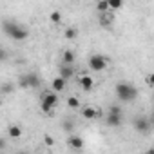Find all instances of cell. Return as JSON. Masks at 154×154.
Masks as SVG:
<instances>
[{"mask_svg":"<svg viewBox=\"0 0 154 154\" xmlns=\"http://www.w3.org/2000/svg\"><path fill=\"white\" fill-rule=\"evenodd\" d=\"M107 114H118V116H122V107L120 105H111Z\"/></svg>","mask_w":154,"mask_h":154,"instance_id":"7402d4cb","label":"cell"},{"mask_svg":"<svg viewBox=\"0 0 154 154\" xmlns=\"http://www.w3.org/2000/svg\"><path fill=\"white\" fill-rule=\"evenodd\" d=\"M2 149H6V140L0 138V150H2Z\"/></svg>","mask_w":154,"mask_h":154,"instance_id":"83f0119b","label":"cell"},{"mask_svg":"<svg viewBox=\"0 0 154 154\" xmlns=\"http://www.w3.org/2000/svg\"><path fill=\"white\" fill-rule=\"evenodd\" d=\"M58 72H60V74H58L60 78H63V80L67 82L69 78H72L74 69H72V65H63V63H62V67H60V71H58Z\"/></svg>","mask_w":154,"mask_h":154,"instance_id":"8fae6325","label":"cell"},{"mask_svg":"<svg viewBox=\"0 0 154 154\" xmlns=\"http://www.w3.org/2000/svg\"><path fill=\"white\" fill-rule=\"evenodd\" d=\"M63 36H65L67 40H74L76 36H78V29H76V27H67V29L63 31Z\"/></svg>","mask_w":154,"mask_h":154,"instance_id":"2e32d148","label":"cell"},{"mask_svg":"<svg viewBox=\"0 0 154 154\" xmlns=\"http://www.w3.org/2000/svg\"><path fill=\"white\" fill-rule=\"evenodd\" d=\"M67 107H71V109H80L82 103H80V100L76 98V96H69L67 98Z\"/></svg>","mask_w":154,"mask_h":154,"instance_id":"e0dca14e","label":"cell"},{"mask_svg":"<svg viewBox=\"0 0 154 154\" xmlns=\"http://www.w3.org/2000/svg\"><path fill=\"white\" fill-rule=\"evenodd\" d=\"M44 140H45V143H47V145H53V143H54V140H53L49 134H45V138H44Z\"/></svg>","mask_w":154,"mask_h":154,"instance_id":"484cf974","label":"cell"},{"mask_svg":"<svg viewBox=\"0 0 154 154\" xmlns=\"http://www.w3.org/2000/svg\"><path fill=\"white\" fill-rule=\"evenodd\" d=\"M145 154H154V150H152V149H149V150H147Z\"/></svg>","mask_w":154,"mask_h":154,"instance_id":"f1b7e54d","label":"cell"},{"mask_svg":"<svg viewBox=\"0 0 154 154\" xmlns=\"http://www.w3.org/2000/svg\"><path fill=\"white\" fill-rule=\"evenodd\" d=\"M122 122H123V118L118 116V114H107V116H105V123H107L109 127H120Z\"/></svg>","mask_w":154,"mask_h":154,"instance_id":"4fadbf2b","label":"cell"},{"mask_svg":"<svg viewBox=\"0 0 154 154\" xmlns=\"http://www.w3.org/2000/svg\"><path fill=\"white\" fill-rule=\"evenodd\" d=\"M8 134H9V138L18 140V138H22L24 131H22V127H20V125H9V127H8Z\"/></svg>","mask_w":154,"mask_h":154,"instance_id":"5bb4252c","label":"cell"},{"mask_svg":"<svg viewBox=\"0 0 154 154\" xmlns=\"http://www.w3.org/2000/svg\"><path fill=\"white\" fill-rule=\"evenodd\" d=\"M150 120L149 118H145V116H138L136 120H134V129L138 131V132H141V134H149L150 132Z\"/></svg>","mask_w":154,"mask_h":154,"instance_id":"5b68a950","label":"cell"},{"mask_svg":"<svg viewBox=\"0 0 154 154\" xmlns=\"http://www.w3.org/2000/svg\"><path fill=\"white\" fill-rule=\"evenodd\" d=\"M87 63H89V69H91V71L102 72V71H105V69L109 67V58L103 56V54H93Z\"/></svg>","mask_w":154,"mask_h":154,"instance_id":"277c9868","label":"cell"},{"mask_svg":"<svg viewBox=\"0 0 154 154\" xmlns=\"http://www.w3.org/2000/svg\"><path fill=\"white\" fill-rule=\"evenodd\" d=\"M80 112H82V118H84V120H94V118H100V116H102L100 109H96V107H93V105H84V107H80Z\"/></svg>","mask_w":154,"mask_h":154,"instance_id":"8992f818","label":"cell"},{"mask_svg":"<svg viewBox=\"0 0 154 154\" xmlns=\"http://www.w3.org/2000/svg\"><path fill=\"white\" fill-rule=\"evenodd\" d=\"M2 27H4V33H6V35L11 38V40H17V42H20V40H26V38L29 36L27 29H24L20 24L9 22V20H4Z\"/></svg>","mask_w":154,"mask_h":154,"instance_id":"6da1fadb","label":"cell"},{"mask_svg":"<svg viewBox=\"0 0 154 154\" xmlns=\"http://www.w3.org/2000/svg\"><path fill=\"white\" fill-rule=\"evenodd\" d=\"M49 20H51L53 24H58V22L62 20V13H60V11H53V13L49 15Z\"/></svg>","mask_w":154,"mask_h":154,"instance_id":"ffe728a7","label":"cell"},{"mask_svg":"<svg viewBox=\"0 0 154 154\" xmlns=\"http://www.w3.org/2000/svg\"><path fill=\"white\" fill-rule=\"evenodd\" d=\"M18 87H22V89H29V82H27V76H26V74H22L20 78H18Z\"/></svg>","mask_w":154,"mask_h":154,"instance_id":"44dd1931","label":"cell"},{"mask_svg":"<svg viewBox=\"0 0 154 154\" xmlns=\"http://www.w3.org/2000/svg\"><path fill=\"white\" fill-rule=\"evenodd\" d=\"M107 4H109V11H111V13H112L114 9H120V8L123 6L122 0H107Z\"/></svg>","mask_w":154,"mask_h":154,"instance_id":"d6986e66","label":"cell"},{"mask_svg":"<svg viewBox=\"0 0 154 154\" xmlns=\"http://www.w3.org/2000/svg\"><path fill=\"white\" fill-rule=\"evenodd\" d=\"M98 24H100L103 29H111V27H112V24H114V15H112L111 11L98 15Z\"/></svg>","mask_w":154,"mask_h":154,"instance_id":"ba28073f","label":"cell"},{"mask_svg":"<svg viewBox=\"0 0 154 154\" xmlns=\"http://www.w3.org/2000/svg\"><path fill=\"white\" fill-rule=\"evenodd\" d=\"M2 91H4V93H11V91H13V85H11V84H4V85H2Z\"/></svg>","mask_w":154,"mask_h":154,"instance_id":"cb8c5ba5","label":"cell"},{"mask_svg":"<svg viewBox=\"0 0 154 154\" xmlns=\"http://www.w3.org/2000/svg\"><path fill=\"white\" fill-rule=\"evenodd\" d=\"M109 11V4H107V0H102V2L96 4V13L102 15V13H107Z\"/></svg>","mask_w":154,"mask_h":154,"instance_id":"ac0fdd59","label":"cell"},{"mask_svg":"<svg viewBox=\"0 0 154 154\" xmlns=\"http://www.w3.org/2000/svg\"><path fill=\"white\" fill-rule=\"evenodd\" d=\"M116 96L120 102H134L138 98V89L132 84L120 82V84H116Z\"/></svg>","mask_w":154,"mask_h":154,"instance_id":"7a4b0ae2","label":"cell"},{"mask_svg":"<svg viewBox=\"0 0 154 154\" xmlns=\"http://www.w3.org/2000/svg\"><path fill=\"white\" fill-rule=\"evenodd\" d=\"M65 143H67L72 150H82V149H84V145H85L84 138H82V136H78V134H71V136H67Z\"/></svg>","mask_w":154,"mask_h":154,"instance_id":"52a82bcc","label":"cell"},{"mask_svg":"<svg viewBox=\"0 0 154 154\" xmlns=\"http://www.w3.org/2000/svg\"><path fill=\"white\" fill-rule=\"evenodd\" d=\"M56 103H58V94L56 93H53V91H44L42 93V96H40V111L42 112L53 114Z\"/></svg>","mask_w":154,"mask_h":154,"instance_id":"3957f363","label":"cell"},{"mask_svg":"<svg viewBox=\"0 0 154 154\" xmlns=\"http://www.w3.org/2000/svg\"><path fill=\"white\" fill-rule=\"evenodd\" d=\"M152 78H154L152 74H149V76H147V85H149V87H152Z\"/></svg>","mask_w":154,"mask_h":154,"instance_id":"4316f807","label":"cell"},{"mask_svg":"<svg viewBox=\"0 0 154 154\" xmlns=\"http://www.w3.org/2000/svg\"><path fill=\"white\" fill-rule=\"evenodd\" d=\"M51 87H53L51 91L58 94V93H62V91L67 87V82H65L63 78H60V76H56V78H53V82H51Z\"/></svg>","mask_w":154,"mask_h":154,"instance_id":"30bf717a","label":"cell"},{"mask_svg":"<svg viewBox=\"0 0 154 154\" xmlns=\"http://www.w3.org/2000/svg\"><path fill=\"white\" fill-rule=\"evenodd\" d=\"M74 60H76V54H74V51H71V49H65V51L62 53V62H63V65H72V63H74Z\"/></svg>","mask_w":154,"mask_h":154,"instance_id":"7c38bea8","label":"cell"},{"mask_svg":"<svg viewBox=\"0 0 154 154\" xmlns=\"http://www.w3.org/2000/svg\"><path fill=\"white\" fill-rule=\"evenodd\" d=\"M26 76H27V82H29V89H35L40 85V78H38L36 72H26Z\"/></svg>","mask_w":154,"mask_h":154,"instance_id":"9a60e30c","label":"cell"},{"mask_svg":"<svg viewBox=\"0 0 154 154\" xmlns=\"http://www.w3.org/2000/svg\"><path fill=\"white\" fill-rule=\"evenodd\" d=\"M63 129L71 132V131H72V122H63Z\"/></svg>","mask_w":154,"mask_h":154,"instance_id":"d4e9b609","label":"cell"},{"mask_svg":"<svg viewBox=\"0 0 154 154\" xmlns=\"http://www.w3.org/2000/svg\"><path fill=\"white\" fill-rule=\"evenodd\" d=\"M80 87L84 89V91H91L93 87H94V80H93V76H89V74H80Z\"/></svg>","mask_w":154,"mask_h":154,"instance_id":"9c48e42d","label":"cell"},{"mask_svg":"<svg viewBox=\"0 0 154 154\" xmlns=\"http://www.w3.org/2000/svg\"><path fill=\"white\" fill-rule=\"evenodd\" d=\"M6 58H8V51L4 47H0V62H4Z\"/></svg>","mask_w":154,"mask_h":154,"instance_id":"603a6c76","label":"cell"}]
</instances>
